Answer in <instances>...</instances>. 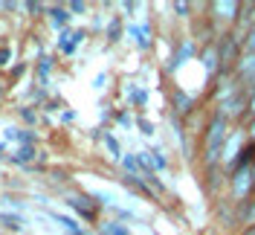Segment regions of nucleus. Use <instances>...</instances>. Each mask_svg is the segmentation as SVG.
<instances>
[{
    "instance_id": "nucleus-18",
    "label": "nucleus",
    "mask_w": 255,
    "mask_h": 235,
    "mask_svg": "<svg viewBox=\"0 0 255 235\" xmlns=\"http://www.w3.org/2000/svg\"><path fill=\"white\" fill-rule=\"evenodd\" d=\"M241 47H244V52H255V26H250V32L244 35V44Z\"/></svg>"
},
{
    "instance_id": "nucleus-2",
    "label": "nucleus",
    "mask_w": 255,
    "mask_h": 235,
    "mask_svg": "<svg viewBox=\"0 0 255 235\" xmlns=\"http://www.w3.org/2000/svg\"><path fill=\"white\" fill-rule=\"evenodd\" d=\"M229 192H232V204H247L255 192L253 169H241V172L229 174Z\"/></svg>"
},
{
    "instance_id": "nucleus-16",
    "label": "nucleus",
    "mask_w": 255,
    "mask_h": 235,
    "mask_svg": "<svg viewBox=\"0 0 255 235\" xmlns=\"http://www.w3.org/2000/svg\"><path fill=\"white\" fill-rule=\"evenodd\" d=\"M151 163H154V172H162V169H168V157H162V151H151Z\"/></svg>"
},
{
    "instance_id": "nucleus-11",
    "label": "nucleus",
    "mask_w": 255,
    "mask_h": 235,
    "mask_svg": "<svg viewBox=\"0 0 255 235\" xmlns=\"http://www.w3.org/2000/svg\"><path fill=\"white\" fill-rule=\"evenodd\" d=\"M238 221H241V227H255V192H253V198H250L247 204H241Z\"/></svg>"
},
{
    "instance_id": "nucleus-27",
    "label": "nucleus",
    "mask_w": 255,
    "mask_h": 235,
    "mask_svg": "<svg viewBox=\"0 0 255 235\" xmlns=\"http://www.w3.org/2000/svg\"><path fill=\"white\" fill-rule=\"evenodd\" d=\"M241 235H255V227H244V233Z\"/></svg>"
},
{
    "instance_id": "nucleus-13",
    "label": "nucleus",
    "mask_w": 255,
    "mask_h": 235,
    "mask_svg": "<svg viewBox=\"0 0 255 235\" xmlns=\"http://www.w3.org/2000/svg\"><path fill=\"white\" fill-rule=\"evenodd\" d=\"M0 224H3V227H9V230H17V233L23 230V218L15 215V212H0Z\"/></svg>"
},
{
    "instance_id": "nucleus-8",
    "label": "nucleus",
    "mask_w": 255,
    "mask_h": 235,
    "mask_svg": "<svg viewBox=\"0 0 255 235\" xmlns=\"http://www.w3.org/2000/svg\"><path fill=\"white\" fill-rule=\"evenodd\" d=\"M191 55H194V41L191 38H186V41H180V47H177L174 58H171V64H168V73H174V70H180L183 64L189 61Z\"/></svg>"
},
{
    "instance_id": "nucleus-25",
    "label": "nucleus",
    "mask_w": 255,
    "mask_h": 235,
    "mask_svg": "<svg viewBox=\"0 0 255 235\" xmlns=\"http://www.w3.org/2000/svg\"><path fill=\"white\" fill-rule=\"evenodd\" d=\"M116 119H119V122H122V125H125V128H130V116H128V113H119Z\"/></svg>"
},
{
    "instance_id": "nucleus-22",
    "label": "nucleus",
    "mask_w": 255,
    "mask_h": 235,
    "mask_svg": "<svg viewBox=\"0 0 255 235\" xmlns=\"http://www.w3.org/2000/svg\"><path fill=\"white\" fill-rule=\"evenodd\" d=\"M136 125L142 128V134H145V137H151V134H154V125H151L148 119H142V116H139V122H136Z\"/></svg>"
},
{
    "instance_id": "nucleus-12",
    "label": "nucleus",
    "mask_w": 255,
    "mask_h": 235,
    "mask_svg": "<svg viewBox=\"0 0 255 235\" xmlns=\"http://www.w3.org/2000/svg\"><path fill=\"white\" fill-rule=\"evenodd\" d=\"M99 235H130L125 224H119V221H102L99 224Z\"/></svg>"
},
{
    "instance_id": "nucleus-28",
    "label": "nucleus",
    "mask_w": 255,
    "mask_h": 235,
    "mask_svg": "<svg viewBox=\"0 0 255 235\" xmlns=\"http://www.w3.org/2000/svg\"><path fill=\"white\" fill-rule=\"evenodd\" d=\"M253 183H255V163H253Z\"/></svg>"
},
{
    "instance_id": "nucleus-4",
    "label": "nucleus",
    "mask_w": 255,
    "mask_h": 235,
    "mask_svg": "<svg viewBox=\"0 0 255 235\" xmlns=\"http://www.w3.org/2000/svg\"><path fill=\"white\" fill-rule=\"evenodd\" d=\"M200 64L212 78L221 76V52H218V41H203L200 47Z\"/></svg>"
},
{
    "instance_id": "nucleus-5",
    "label": "nucleus",
    "mask_w": 255,
    "mask_h": 235,
    "mask_svg": "<svg viewBox=\"0 0 255 235\" xmlns=\"http://www.w3.org/2000/svg\"><path fill=\"white\" fill-rule=\"evenodd\" d=\"M218 20H226V23H238L241 20V3L235 0H215L212 6H209Z\"/></svg>"
},
{
    "instance_id": "nucleus-6",
    "label": "nucleus",
    "mask_w": 255,
    "mask_h": 235,
    "mask_svg": "<svg viewBox=\"0 0 255 235\" xmlns=\"http://www.w3.org/2000/svg\"><path fill=\"white\" fill-rule=\"evenodd\" d=\"M67 206L76 209L84 221H96V215H99V204H96V201L90 204V198H84V195H73V198L67 201Z\"/></svg>"
},
{
    "instance_id": "nucleus-17",
    "label": "nucleus",
    "mask_w": 255,
    "mask_h": 235,
    "mask_svg": "<svg viewBox=\"0 0 255 235\" xmlns=\"http://www.w3.org/2000/svg\"><path fill=\"white\" fill-rule=\"evenodd\" d=\"M105 145L111 148V154H113V157H122V145H119V140H116V137L105 134Z\"/></svg>"
},
{
    "instance_id": "nucleus-20",
    "label": "nucleus",
    "mask_w": 255,
    "mask_h": 235,
    "mask_svg": "<svg viewBox=\"0 0 255 235\" xmlns=\"http://www.w3.org/2000/svg\"><path fill=\"white\" fill-rule=\"evenodd\" d=\"M32 157H35V151H32V145H23L20 151L15 154V163H29Z\"/></svg>"
},
{
    "instance_id": "nucleus-24",
    "label": "nucleus",
    "mask_w": 255,
    "mask_h": 235,
    "mask_svg": "<svg viewBox=\"0 0 255 235\" xmlns=\"http://www.w3.org/2000/svg\"><path fill=\"white\" fill-rule=\"evenodd\" d=\"M9 64V49H0V67H6Z\"/></svg>"
},
{
    "instance_id": "nucleus-9",
    "label": "nucleus",
    "mask_w": 255,
    "mask_h": 235,
    "mask_svg": "<svg viewBox=\"0 0 255 235\" xmlns=\"http://www.w3.org/2000/svg\"><path fill=\"white\" fill-rule=\"evenodd\" d=\"M128 35L136 41L139 49H151V44H154V35H151V26H148V23H142V26L130 23V26H128Z\"/></svg>"
},
{
    "instance_id": "nucleus-14",
    "label": "nucleus",
    "mask_w": 255,
    "mask_h": 235,
    "mask_svg": "<svg viewBox=\"0 0 255 235\" xmlns=\"http://www.w3.org/2000/svg\"><path fill=\"white\" fill-rule=\"evenodd\" d=\"M119 38H122V23H119V17H113L111 26H108V41H111V44H116Z\"/></svg>"
},
{
    "instance_id": "nucleus-7",
    "label": "nucleus",
    "mask_w": 255,
    "mask_h": 235,
    "mask_svg": "<svg viewBox=\"0 0 255 235\" xmlns=\"http://www.w3.org/2000/svg\"><path fill=\"white\" fill-rule=\"evenodd\" d=\"M171 105H174L177 119H183V116H189L191 110L197 108V99H194V96H189L186 90H174V96H171Z\"/></svg>"
},
{
    "instance_id": "nucleus-19",
    "label": "nucleus",
    "mask_w": 255,
    "mask_h": 235,
    "mask_svg": "<svg viewBox=\"0 0 255 235\" xmlns=\"http://www.w3.org/2000/svg\"><path fill=\"white\" fill-rule=\"evenodd\" d=\"M52 20H55V26H61V23H67L70 20V9H52Z\"/></svg>"
},
{
    "instance_id": "nucleus-15",
    "label": "nucleus",
    "mask_w": 255,
    "mask_h": 235,
    "mask_svg": "<svg viewBox=\"0 0 255 235\" xmlns=\"http://www.w3.org/2000/svg\"><path fill=\"white\" fill-rule=\"evenodd\" d=\"M128 93H130V102H133L136 108H145V102H148V90H133V87H128Z\"/></svg>"
},
{
    "instance_id": "nucleus-3",
    "label": "nucleus",
    "mask_w": 255,
    "mask_h": 235,
    "mask_svg": "<svg viewBox=\"0 0 255 235\" xmlns=\"http://www.w3.org/2000/svg\"><path fill=\"white\" fill-rule=\"evenodd\" d=\"M244 140H247V134H244V131H232V134L226 137V142H223V154H221V166L226 169V172H229V169H232V163L238 160L241 148L247 145Z\"/></svg>"
},
{
    "instance_id": "nucleus-23",
    "label": "nucleus",
    "mask_w": 255,
    "mask_h": 235,
    "mask_svg": "<svg viewBox=\"0 0 255 235\" xmlns=\"http://www.w3.org/2000/svg\"><path fill=\"white\" fill-rule=\"evenodd\" d=\"M174 9L180 12V17H189V12H191V3H174Z\"/></svg>"
},
{
    "instance_id": "nucleus-1",
    "label": "nucleus",
    "mask_w": 255,
    "mask_h": 235,
    "mask_svg": "<svg viewBox=\"0 0 255 235\" xmlns=\"http://www.w3.org/2000/svg\"><path fill=\"white\" fill-rule=\"evenodd\" d=\"M229 122L223 119L221 113H212L206 131H203V166L206 169H215L221 166V154H223V142L229 137Z\"/></svg>"
},
{
    "instance_id": "nucleus-26",
    "label": "nucleus",
    "mask_w": 255,
    "mask_h": 235,
    "mask_svg": "<svg viewBox=\"0 0 255 235\" xmlns=\"http://www.w3.org/2000/svg\"><path fill=\"white\" fill-rule=\"evenodd\" d=\"M84 9H87L84 3H70V12H84Z\"/></svg>"
},
{
    "instance_id": "nucleus-21",
    "label": "nucleus",
    "mask_w": 255,
    "mask_h": 235,
    "mask_svg": "<svg viewBox=\"0 0 255 235\" xmlns=\"http://www.w3.org/2000/svg\"><path fill=\"white\" fill-rule=\"evenodd\" d=\"M6 137H9V140H23V142H32L29 134H20L17 128H9V131H6Z\"/></svg>"
},
{
    "instance_id": "nucleus-10",
    "label": "nucleus",
    "mask_w": 255,
    "mask_h": 235,
    "mask_svg": "<svg viewBox=\"0 0 255 235\" xmlns=\"http://www.w3.org/2000/svg\"><path fill=\"white\" fill-rule=\"evenodd\" d=\"M84 35H87L84 29L73 32V35H70V32H64V35H61V41H58V47H61L64 52H67V55H70V52H76V47H79L81 41H84Z\"/></svg>"
}]
</instances>
